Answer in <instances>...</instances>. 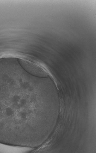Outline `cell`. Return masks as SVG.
<instances>
[{"label": "cell", "mask_w": 96, "mask_h": 153, "mask_svg": "<svg viewBox=\"0 0 96 153\" xmlns=\"http://www.w3.org/2000/svg\"><path fill=\"white\" fill-rule=\"evenodd\" d=\"M0 79V143L30 148L39 136L43 110L31 105V91L22 79Z\"/></svg>", "instance_id": "6da1fadb"}, {"label": "cell", "mask_w": 96, "mask_h": 153, "mask_svg": "<svg viewBox=\"0 0 96 153\" xmlns=\"http://www.w3.org/2000/svg\"><path fill=\"white\" fill-rule=\"evenodd\" d=\"M30 150V149L28 148L16 146L0 143V152H25Z\"/></svg>", "instance_id": "7a4b0ae2"}]
</instances>
